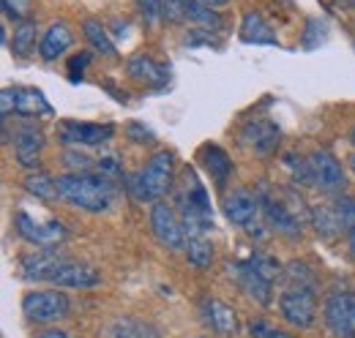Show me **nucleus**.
I'll list each match as a JSON object with an SVG mask.
<instances>
[{
    "mask_svg": "<svg viewBox=\"0 0 355 338\" xmlns=\"http://www.w3.org/2000/svg\"><path fill=\"white\" fill-rule=\"evenodd\" d=\"M58 199L88 213H104L115 202V183L107 175L93 172H66L55 177Z\"/></svg>",
    "mask_w": 355,
    "mask_h": 338,
    "instance_id": "obj_1",
    "label": "nucleus"
},
{
    "mask_svg": "<svg viewBox=\"0 0 355 338\" xmlns=\"http://www.w3.org/2000/svg\"><path fill=\"white\" fill-rule=\"evenodd\" d=\"M178 211L186 229V238H197L214 229V208L205 186L200 183L194 169H183L180 175V191H178Z\"/></svg>",
    "mask_w": 355,
    "mask_h": 338,
    "instance_id": "obj_2",
    "label": "nucleus"
},
{
    "mask_svg": "<svg viewBox=\"0 0 355 338\" xmlns=\"http://www.w3.org/2000/svg\"><path fill=\"white\" fill-rule=\"evenodd\" d=\"M173 180H175V153L159 150L137 175H129L126 188L137 202H162V197L173 188Z\"/></svg>",
    "mask_w": 355,
    "mask_h": 338,
    "instance_id": "obj_3",
    "label": "nucleus"
},
{
    "mask_svg": "<svg viewBox=\"0 0 355 338\" xmlns=\"http://www.w3.org/2000/svg\"><path fill=\"white\" fill-rule=\"evenodd\" d=\"M69 311H71V303L60 290H33L22 297V314L28 322H36V325L60 322L69 317Z\"/></svg>",
    "mask_w": 355,
    "mask_h": 338,
    "instance_id": "obj_4",
    "label": "nucleus"
},
{
    "mask_svg": "<svg viewBox=\"0 0 355 338\" xmlns=\"http://www.w3.org/2000/svg\"><path fill=\"white\" fill-rule=\"evenodd\" d=\"M306 161H309L311 188H320L322 194H334V197L345 194L347 175H345V167L339 164V159L331 150H311Z\"/></svg>",
    "mask_w": 355,
    "mask_h": 338,
    "instance_id": "obj_5",
    "label": "nucleus"
},
{
    "mask_svg": "<svg viewBox=\"0 0 355 338\" xmlns=\"http://www.w3.org/2000/svg\"><path fill=\"white\" fill-rule=\"evenodd\" d=\"M0 109H3V121H8L11 115L36 118V121L44 118V115H52V107H49L46 96L36 87H3Z\"/></svg>",
    "mask_w": 355,
    "mask_h": 338,
    "instance_id": "obj_6",
    "label": "nucleus"
},
{
    "mask_svg": "<svg viewBox=\"0 0 355 338\" xmlns=\"http://www.w3.org/2000/svg\"><path fill=\"white\" fill-rule=\"evenodd\" d=\"M322 322L334 338H355V292L334 290L325 297Z\"/></svg>",
    "mask_w": 355,
    "mask_h": 338,
    "instance_id": "obj_7",
    "label": "nucleus"
},
{
    "mask_svg": "<svg viewBox=\"0 0 355 338\" xmlns=\"http://www.w3.org/2000/svg\"><path fill=\"white\" fill-rule=\"evenodd\" d=\"M279 314L287 325L309 330L317 319V292L306 287H287L279 295Z\"/></svg>",
    "mask_w": 355,
    "mask_h": 338,
    "instance_id": "obj_8",
    "label": "nucleus"
},
{
    "mask_svg": "<svg viewBox=\"0 0 355 338\" xmlns=\"http://www.w3.org/2000/svg\"><path fill=\"white\" fill-rule=\"evenodd\" d=\"M14 229L22 240L33 243L36 249H55L58 243L66 240V226L58 221V218H49V221H36L31 213L19 211L14 215Z\"/></svg>",
    "mask_w": 355,
    "mask_h": 338,
    "instance_id": "obj_9",
    "label": "nucleus"
},
{
    "mask_svg": "<svg viewBox=\"0 0 355 338\" xmlns=\"http://www.w3.org/2000/svg\"><path fill=\"white\" fill-rule=\"evenodd\" d=\"M49 284L58 290H90V287H98L101 284V273L88 265V262H80V259H71V256H63L58 259L52 276H49Z\"/></svg>",
    "mask_w": 355,
    "mask_h": 338,
    "instance_id": "obj_10",
    "label": "nucleus"
},
{
    "mask_svg": "<svg viewBox=\"0 0 355 338\" xmlns=\"http://www.w3.org/2000/svg\"><path fill=\"white\" fill-rule=\"evenodd\" d=\"M227 270H230V278L241 287V292L249 297V300H254V303H260L263 308L270 305V297H273V281L266 278L249 259H238V262H230L227 265Z\"/></svg>",
    "mask_w": 355,
    "mask_h": 338,
    "instance_id": "obj_11",
    "label": "nucleus"
},
{
    "mask_svg": "<svg viewBox=\"0 0 355 338\" xmlns=\"http://www.w3.org/2000/svg\"><path fill=\"white\" fill-rule=\"evenodd\" d=\"M150 232L170 251H178V249L186 246L183 221L175 213V208H170L167 202H153V208H150Z\"/></svg>",
    "mask_w": 355,
    "mask_h": 338,
    "instance_id": "obj_12",
    "label": "nucleus"
},
{
    "mask_svg": "<svg viewBox=\"0 0 355 338\" xmlns=\"http://www.w3.org/2000/svg\"><path fill=\"white\" fill-rule=\"evenodd\" d=\"M58 136L69 148H98L115 136L112 123H85V121H63Z\"/></svg>",
    "mask_w": 355,
    "mask_h": 338,
    "instance_id": "obj_13",
    "label": "nucleus"
},
{
    "mask_svg": "<svg viewBox=\"0 0 355 338\" xmlns=\"http://www.w3.org/2000/svg\"><path fill=\"white\" fill-rule=\"evenodd\" d=\"M222 211L230 224H235V226H252L254 218L263 211V205H260V197L252 194L249 188H232V191L224 194Z\"/></svg>",
    "mask_w": 355,
    "mask_h": 338,
    "instance_id": "obj_14",
    "label": "nucleus"
},
{
    "mask_svg": "<svg viewBox=\"0 0 355 338\" xmlns=\"http://www.w3.org/2000/svg\"><path fill=\"white\" fill-rule=\"evenodd\" d=\"M44 145L46 136L42 128L36 123H22L14 134V159H17V164L25 169H36Z\"/></svg>",
    "mask_w": 355,
    "mask_h": 338,
    "instance_id": "obj_15",
    "label": "nucleus"
},
{
    "mask_svg": "<svg viewBox=\"0 0 355 338\" xmlns=\"http://www.w3.org/2000/svg\"><path fill=\"white\" fill-rule=\"evenodd\" d=\"M279 136L282 131L273 121H252L241 131V145L254 156H270L279 145Z\"/></svg>",
    "mask_w": 355,
    "mask_h": 338,
    "instance_id": "obj_16",
    "label": "nucleus"
},
{
    "mask_svg": "<svg viewBox=\"0 0 355 338\" xmlns=\"http://www.w3.org/2000/svg\"><path fill=\"white\" fill-rule=\"evenodd\" d=\"M260 205H263V213H266L268 224L276 229V232H282V235H287V238H301V215L298 211H293L290 205H284V202H279V199H273V197H268V194H260Z\"/></svg>",
    "mask_w": 355,
    "mask_h": 338,
    "instance_id": "obj_17",
    "label": "nucleus"
},
{
    "mask_svg": "<svg viewBox=\"0 0 355 338\" xmlns=\"http://www.w3.org/2000/svg\"><path fill=\"white\" fill-rule=\"evenodd\" d=\"M126 71L137 82L148 84V87H164L170 82V69L156 63L150 55H134L126 60Z\"/></svg>",
    "mask_w": 355,
    "mask_h": 338,
    "instance_id": "obj_18",
    "label": "nucleus"
},
{
    "mask_svg": "<svg viewBox=\"0 0 355 338\" xmlns=\"http://www.w3.org/2000/svg\"><path fill=\"white\" fill-rule=\"evenodd\" d=\"M58 259H60V254L55 249H36L19 259V276L25 281H49Z\"/></svg>",
    "mask_w": 355,
    "mask_h": 338,
    "instance_id": "obj_19",
    "label": "nucleus"
},
{
    "mask_svg": "<svg viewBox=\"0 0 355 338\" xmlns=\"http://www.w3.org/2000/svg\"><path fill=\"white\" fill-rule=\"evenodd\" d=\"M202 319H205V325H208L211 330H216V333H222V336L235 333V328H238L235 308L227 305L219 297H205V300H202Z\"/></svg>",
    "mask_w": 355,
    "mask_h": 338,
    "instance_id": "obj_20",
    "label": "nucleus"
},
{
    "mask_svg": "<svg viewBox=\"0 0 355 338\" xmlns=\"http://www.w3.org/2000/svg\"><path fill=\"white\" fill-rule=\"evenodd\" d=\"M74 44V30L66 25V22H52L46 28V33L42 36V44H39V55L44 60H58L60 55H66Z\"/></svg>",
    "mask_w": 355,
    "mask_h": 338,
    "instance_id": "obj_21",
    "label": "nucleus"
},
{
    "mask_svg": "<svg viewBox=\"0 0 355 338\" xmlns=\"http://www.w3.org/2000/svg\"><path fill=\"white\" fill-rule=\"evenodd\" d=\"M200 161H202V167L205 172L211 175V180L224 188L227 186V180H230V175H232V159L227 156V150H222L219 145H205L202 150H200Z\"/></svg>",
    "mask_w": 355,
    "mask_h": 338,
    "instance_id": "obj_22",
    "label": "nucleus"
},
{
    "mask_svg": "<svg viewBox=\"0 0 355 338\" xmlns=\"http://www.w3.org/2000/svg\"><path fill=\"white\" fill-rule=\"evenodd\" d=\"M241 42L246 44H279L273 28L266 22V17L260 11H246L241 19V30H238Z\"/></svg>",
    "mask_w": 355,
    "mask_h": 338,
    "instance_id": "obj_23",
    "label": "nucleus"
},
{
    "mask_svg": "<svg viewBox=\"0 0 355 338\" xmlns=\"http://www.w3.org/2000/svg\"><path fill=\"white\" fill-rule=\"evenodd\" d=\"M180 8H183V19L202 28V30H219L222 19L214 8H208L202 0H180Z\"/></svg>",
    "mask_w": 355,
    "mask_h": 338,
    "instance_id": "obj_24",
    "label": "nucleus"
},
{
    "mask_svg": "<svg viewBox=\"0 0 355 338\" xmlns=\"http://www.w3.org/2000/svg\"><path fill=\"white\" fill-rule=\"evenodd\" d=\"M83 33H85L88 44L93 46V52H98V55H104V57H115V55H118V46L112 42L110 30H107L98 19H85V22H83Z\"/></svg>",
    "mask_w": 355,
    "mask_h": 338,
    "instance_id": "obj_25",
    "label": "nucleus"
},
{
    "mask_svg": "<svg viewBox=\"0 0 355 338\" xmlns=\"http://www.w3.org/2000/svg\"><path fill=\"white\" fill-rule=\"evenodd\" d=\"M311 224H314L317 235H322V238H336V235L345 232L334 205H314L311 208Z\"/></svg>",
    "mask_w": 355,
    "mask_h": 338,
    "instance_id": "obj_26",
    "label": "nucleus"
},
{
    "mask_svg": "<svg viewBox=\"0 0 355 338\" xmlns=\"http://www.w3.org/2000/svg\"><path fill=\"white\" fill-rule=\"evenodd\" d=\"M110 338H159V330L150 322L132 319V317H121L112 322Z\"/></svg>",
    "mask_w": 355,
    "mask_h": 338,
    "instance_id": "obj_27",
    "label": "nucleus"
},
{
    "mask_svg": "<svg viewBox=\"0 0 355 338\" xmlns=\"http://www.w3.org/2000/svg\"><path fill=\"white\" fill-rule=\"evenodd\" d=\"M36 36H39V28H36L33 19H22V22H17L14 36H11V55H17V57H28V55L36 49Z\"/></svg>",
    "mask_w": 355,
    "mask_h": 338,
    "instance_id": "obj_28",
    "label": "nucleus"
},
{
    "mask_svg": "<svg viewBox=\"0 0 355 338\" xmlns=\"http://www.w3.org/2000/svg\"><path fill=\"white\" fill-rule=\"evenodd\" d=\"M183 254H186V262L205 270L211 267L214 262V243L205 238V235H197V238H186V246H183Z\"/></svg>",
    "mask_w": 355,
    "mask_h": 338,
    "instance_id": "obj_29",
    "label": "nucleus"
},
{
    "mask_svg": "<svg viewBox=\"0 0 355 338\" xmlns=\"http://www.w3.org/2000/svg\"><path fill=\"white\" fill-rule=\"evenodd\" d=\"M25 188H28V194H33V197H39V199H55V197H58V183H55V177H49L42 169H31V172H28Z\"/></svg>",
    "mask_w": 355,
    "mask_h": 338,
    "instance_id": "obj_30",
    "label": "nucleus"
},
{
    "mask_svg": "<svg viewBox=\"0 0 355 338\" xmlns=\"http://www.w3.org/2000/svg\"><path fill=\"white\" fill-rule=\"evenodd\" d=\"M282 281H284V290H287V287H306V290H314V270H311L306 262H290V265L282 270Z\"/></svg>",
    "mask_w": 355,
    "mask_h": 338,
    "instance_id": "obj_31",
    "label": "nucleus"
},
{
    "mask_svg": "<svg viewBox=\"0 0 355 338\" xmlns=\"http://www.w3.org/2000/svg\"><path fill=\"white\" fill-rule=\"evenodd\" d=\"M249 262H252V265H254V267H257V270H260L266 278H270V281L282 278V270H284V267H282V265H279V262H276L270 254L254 251L252 256H249Z\"/></svg>",
    "mask_w": 355,
    "mask_h": 338,
    "instance_id": "obj_32",
    "label": "nucleus"
},
{
    "mask_svg": "<svg viewBox=\"0 0 355 338\" xmlns=\"http://www.w3.org/2000/svg\"><path fill=\"white\" fill-rule=\"evenodd\" d=\"M334 208L339 213V221H342V226H345V232L347 235H353L355 232V199L353 197H336V202H334Z\"/></svg>",
    "mask_w": 355,
    "mask_h": 338,
    "instance_id": "obj_33",
    "label": "nucleus"
},
{
    "mask_svg": "<svg viewBox=\"0 0 355 338\" xmlns=\"http://www.w3.org/2000/svg\"><path fill=\"white\" fill-rule=\"evenodd\" d=\"M249 336L252 338H293L287 330L270 325L266 319H252V322H249Z\"/></svg>",
    "mask_w": 355,
    "mask_h": 338,
    "instance_id": "obj_34",
    "label": "nucleus"
},
{
    "mask_svg": "<svg viewBox=\"0 0 355 338\" xmlns=\"http://www.w3.org/2000/svg\"><path fill=\"white\" fill-rule=\"evenodd\" d=\"M137 8L145 25H156L159 19H164V0H137Z\"/></svg>",
    "mask_w": 355,
    "mask_h": 338,
    "instance_id": "obj_35",
    "label": "nucleus"
},
{
    "mask_svg": "<svg viewBox=\"0 0 355 338\" xmlns=\"http://www.w3.org/2000/svg\"><path fill=\"white\" fill-rule=\"evenodd\" d=\"M0 3H3V14H6L8 19H17V22L28 19L31 0H0Z\"/></svg>",
    "mask_w": 355,
    "mask_h": 338,
    "instance_id": "obj_36",
    "label": "nucleus"
},
{
    "mask_svg": "<svg viewBox=\"0 0 355 338\" xmlns=\"http://www.w3.org/2000/svg\"><path fill=\"white\" fill-rule=\"evenodd\" d=\"M88 63H90V52H80V55H74L69 60V77H71V82H80L83 80V71H85Z\"/></svg>",
    "mask_w": 355,
    "mask_h": 338,
    "instance_id": "obj_37",
    "label": "nucleus"
},
{
    "mask_svg": "<svg viewBox=\"0 0 355 338\" xmlns=\"http://www.w3.org/2000/svg\"><path fill=\"white\" fill-rule=\"evenodd\" d=\"M180 19H183L180 0H164V22H180Z\"/></svg>",
    "mask_w": 355,
    "mask_h": 338,
    "instance_id": "obj_38",
    "label": "nucleus"
},
{
    "mask_svg": "<svg viewBox=\"0 0 355 338\" xmlns=\"http://www.w3.org/2000/svg\"><path fill=\"white\" fill-rule=\"evenodd\" d=\"M129 136H139V139H153V134L148 128H139L137 123H129Z\"/></svg>",
    "mask_w": 355,
    "mask_h": 338,
    "instance_id": "obj_39",
    "label": "nucleus"
},
{
    "mask_svg": "<svg viewBox=\"0 0 355 338\" xmlns=\"http://www.w3.org/2000/svg\"><path fill=\"white\" fill-rule=\"evenodd\" d=\"M36 338H71L66 330H58V328H49V330H44L42 336H36Z\"/></svg>",
    "mask_w": 355,
    "mask_h": 338,
    "instance_id": "obj_40",
    "label": "nucleus"
},
{
    "mask_svg": "<svg viewBox=\"0 0 355 338\" xmlns=\"http://www.w3.org/2000/svg\"><path fill=\"white\" fill-rule=\"evenodd\" d=\"M202 3H205L208 8H214V11H216V8H222V6H227L230 0H202Z\"/></svg>",
    "mask_w": 355,
    "mask_h": 338,
    "instance_id": "obj_41",
    "label": "nucleus"
},
{
    "mask_svg": "<svg viewBox=\"0 0 355 338\" xmlns=\"http://www.w3.org/2000/svg\"><path fill=\"white\" fill-rule=\"evenodd\" d=\"M347 249H350V256L355 259V232L350 235V238H347Z\"/></svg>",
    "mask_w": 355,
    "mask_h": 338,
    "instance_id": "obj_42",
    "label": "nucleus"
},
{
    "mask_svg": "<svg viewBox=\"0 0 355 338\" xmlns=\"http://www.w3.org/2000/svg\"><path fill=\"white\" fill-rule=\"evenodd\" d=\"M350 169H353V175H355V153L350 156Z\"/></svg>",
    "mask_w": 355,
    "mask_h": 338,
    "instance_id": "obj_43",
    "label": "nucleus"
},
{
    "mask_svg": "<svg viewBox=\"0 0 355 338\" xmlns=\"http://www.w3.org/2000/svg\"><path fill=\"white\" fill-rule=\"evenodd\" d=\"M350 139H353V145H355V126H353V134H350Z\"/></svg>",
    "mask_w": 355,
    "mask_h": 338,
    "instance_id": "obj_44",
    "label": "nucleus"
},
{
    "mask_svg": "<svg viewBox=\"0 0 355 338\" xmlns=\"http://www.w3.org/2000/svg\"><path fill=\"white\" fill-rule=\"evenodd\" d=\"M347 3H355V0H347Z\"/></svg>",
    "mask_w": 355,
    "mask_h": 338,
    "instance_id": "obj_45",
    "label": "nucleus"
}]
</instances>
